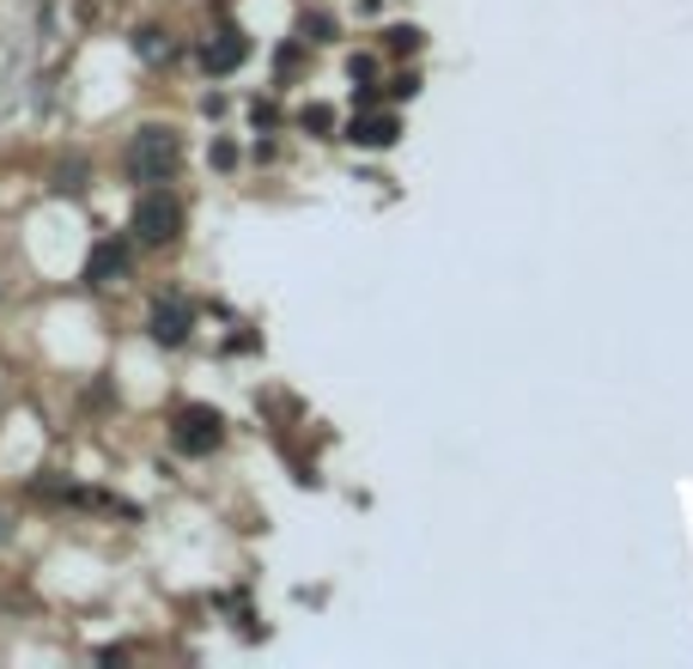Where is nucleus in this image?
<instances>
[{
	"label": "nucleus",
	"mask_w": 693,
	"mask_h": 669,
	"mask_svg": "<svg viewBox=\"0 0 693 669\" xmlns=\"http://www.w3.org/2000/svg\"><path fill=\"white\" fill-rule=\"evenodd\" d=\"M177 158H183V146H177L170 129H141L128 146V171L141 177V183H165V177L177 171Z\"/></svg>",
	"instance_id": "f257e3e1"
},
{
	"label": "nucleus",
	"mask_w": 693,
	"mask_h": 669,
	"mask_svg": "<svg viewBox=\"0 0 693 669\" xmlns=\"http://www.w3.org/2000/svg\"><path fill=\"white\" fill-rule=\"evenodd\" d=\"M170 438H177V450H183V457H208V450H220V438H225L220 408H208V402L177 408V421H170Z\"/></svg>",
	"instance_id": "f03ea898"
},
{
	"label": "nucleus",
	"mask_w": 693,
	"mask_h": 669,
	"mask_svg": "<svg viewBox=\"0 0 693 669\" xmlns=\"http://www.w3.org/2000/svg\"><path fill=\"white\" fill-rule=\"evenodd\" d=\"M177 232H183V201L170 189H153V196L134 201V237L141 244H170Z\"/></svg>",
	"instance_id": "7ed1b4c3"
},
{
	"label": "nucleus",
	"mask_w": 693,
	"mask_h": 669,
	"mask_svg": "<svg viewBox=\"0 0 693 669\" xmlns=\"http://www.w3.org/2000/svg\"><path fill=\"white\" fill-rule=\"evenodd\" d=\"M189 323H195V316H189V304H183V299H158V304H153V316H146V328H153V342H158V347L189 342Z\"/></svg>",
	"instance_id": "20e7f679"
},
{
	"label": "nucleus",
	"mask_w": 693,
	"mask_h": 669,
	"mask_svg": "<svg viewBox=\"0 0 693 669\" xmlns=\"http://www.w3.org/2000/svg\"><path fill=\"white\" fill-rule=\"evenodd\" d=\"M244 55H249L244 31H213V37L201 43V67H208V74H232V67H244Z\"/></svg>",
	"instance_id": "39448f33"
},
{
	"label": "nucleus",
	"mask_w": 693,
	"mask_h": 669,
	"mask_svg": "<svg viewBox=\"0 0 693 669\" xmlns=\"http://www.w3.org/2000/svg\"><path fill=\"white\" fill-rule=\"evenodd\" d=\"M395 134H402V122H395L390 110H378V116H354L347 141H354V146H371V153H378V146H395Z\"/></svg>",
	"instance_id": "423d86ee"
},
{
	"label": "nucleus",
	"mask_w": 693,
	"mask_h": 669,
	"mask_svg": "<svg viewBox=\"0 0 693 669\" xmlns=\"http://www.w3.org/2000/svg\"><path fill=\"white\" fill-rule=\"evenodd\" d=\"M128 275V244H98L92 263H86V280H122Z\"/></svg>",
	"instance_id": "0eeeda50"
},
{
	"label": "nucleus",
	"mask_w": 693,
	"mask_h": 669,
	"mask_svg": "<svg viewBox=\"0 0 693 669\" xmlns=\"http://www.w3.org/2000/svg\"><path fill=\"white\" fill-rule=\"evenodd\" d=\"M390 49H395V55H414V49H420V31H414V25H395V31H390Z\"/></svg>",
	"instance_id": "6e6552de"
},
{
	"label": "nucleus",
	"mask_w": 693,
	"mask_h": 669,
	"mask_svg": "<svg viewBox=\"0 0 693 669\" xmlns=\"http://www.w3.org/2000/svg\"><path fill=\"white\" fill-rule=\"evenodd\" d=\"M299 122H304V129H311V134H328V129H335V116H328L323 104H311V110H304Z\"/></svg>",
	"instance_id": "1a4fd4ad"
},
{
	"label": "nucleus",
	"mask_w": 693,
	"mask_h": 669,
	"mask_svg": "<svg viewBox=\"0 0 693 669\" xmlns=\"http://www.w3.org/2000/svg\"><path fill=\"white\" fill-rule=\"evenodd\" d=\"M213 165H220V171H232V165H237V146L220 141V146H213Z\"/></svg>",
	"instance_id": "9d476101"
},
{
	"label": "nucleus",
	"mask_w": 693,
	"mask_h": 669,
	"mask_svg": "<svg viewBox=\"0 0 693 669\" xmlns=\"http://www.w3.org/2000/svg\"><path fill=\"white\" fill-rule=\"evenodd\" d=\"M304 37H311V43H328V19H304Z\"/></svg>",
	"instance_id": "9b49d317"
}]
</instances>
